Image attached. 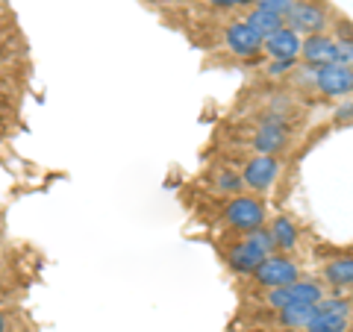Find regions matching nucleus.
Wrapping results in <instances>:
<instances>
[{
	"instance_id": "5",
	"label": "nucleus",
	"mask_w": 353,
	"mask_h": 332,
	"mask_svg": "<svg viewBox=\"0 0 353 332\" xmlns=\"http://www.w3.org/2000/svg\"><path fill=\"white\" fill-rule=\"evenodd\" d=\"M330 21V6L324 0H294L292 12L285 15V27H292L301 36H315V32H327Z\"/></svg>"
},
{
	"instance_id": "4",
	"label": "nucleus",
	"mask_w": 353,
	"mask_h": 332,
	"mask_svg": "<svg viewBox=\"0 0 353 332\" xmlns=\"http://www.w3.org/2000/svg\"><path fill=\"white\" fill-rule=\"evenodd\" d=\"M353 303L347 297H324L315 303L312 320L303 326V332H345L350 329Z\"/></svg>"
},
{
	"instance_id": "9",
	"label": "nucleus",
	"mask_w": 353,
	"mask_h": 332,
	"mask_svg": "<svg viewBox=\"0 0 353 332\" xmlns=\"http://www.w3.org/2000/svg\"><path fill=\"white\" fill-rule=\"evenodd\" d=\"M224 44H227V50L233 53V56H239V59H256V56H262L265 39L248 24L245 18H239V21H230L227 24Z\"/></svg>"
},
{
	"instance_id": "15",
	"label": "nucleus",
	"mask_w": 353,
	"mask_h": 332,
	"mask_svg": "<svg viewBox=\"0 0 353 332\" xmlns=\"http://www.w3.org/2000/svg\"><path fill=\"white\" fill-rule=\"evenodd\" d=\"M271 236H274V245H277V253H292L301 241V232H297V224L289 215H277L271 220Z\"/></svg>"
},
{
	"instance_id": "10",
	"label": "nucleus",
	"mask_w": 353,
	"mask_h": 332,
	"mask_svg": "<svg viewBox=\"0 0 353 332\" xmlns=\"http://www.w3.org/2000/svg\"><path fill=\"white\" fill-rule=\"evenodd\" d=\"M301 48H303V36L283 24L277 32H271V36L265 39L262 53L277 62H301Z\"/></svg>"
},
{
	"instance_id": "1",
	"label": "nucleus",
	"mask_w": 353,
	"mask_h": 332,
	"mask_svg": "<svg viewBox=\"0 0 353 332\" xmlns=\"http://www.w3.org/2000/svg\"><path fill=\"white\" fill-rule=\"evenodd\" d=\"M292 141V124L289 118L280 112H265L256 121V129H253L250 147L253 153H265V156H280V153L289 147Z\"/></svg>"
},
{
	"instance_id": "25",
	"label": "nucleus",
	"mask_w": 353,
	"mask_h": 332,
	"mask_svg": "<svg viewBox=\"0 0 353 332\" xmlns=\"http://www.w3.org/2000/svg\"><path fill=\"white\" fill-rule=\"evenodd\" d=\"M3 56H6V48H3V41H0V62H3Z\"/></svg>"
},
{
	"instance_id": "8",
	"label": "nucleus",
	"mask_w": 353,
	"mask_h": 332,
	"mask_svg": "<svg viewBox=\"0 0 353 332\" xmlns=\"http://www.w3.org/2000/svg\"><path fill=\"white\" fill-rule=\"evenodd\" d=\"M315 92L330 101H350L353 97V68H345L339 62L321 65L315 74Z\"/></svg>"
},
{
	"instance_id": "3",
	"label": "nucleus",
	"mask_w": 353,
	"mask_h": 332,
	"mask_svg": "<svg viewBox=\"0 0 353 332\" xmlns=\"http://www.w3.org/2000/svg\"><path fill=\"white\" fill-rule=\"evenodd\" d=\"M324 282L318 280H294L289 285H277V289H262V306L265 309H283V306H294V303H318L324 300Z\"/></svg>"
},
{
	"instance_id": "26",
	"label": "nucleus",
	"mask_w": 353,
	"mask_h": 332,
	"mask_svg": "<svg viewBox=\"0 0 353 332\" xmlns=\"http://www.w3.org/2000/svg\"><path fill=\"white\" fill-rule=\"evenodd\" d=\"M277 332H301V329H277Z\"/></svg>"
},
{
	"instance_id": "13",
	"label": "nucleus",
	"mask_w": 353,
	"mask_h": 332,
	"mask_svg": "<svg viewBox=\"0 0 353 332\" xmlns=\"http://www.w3.org/2000/svg\"><path fill=\"white\" fill-rule=\"evenodd\" d=\"M206 185L212 188L215 194H224V197H236V194H245V180L236 168H227V165H218V168L209 171L206 176Z\"/></svg>"
},
{
	"instance_id": "27",
	"label": "nucleus",
	"mask_w": 353,
	"mask_h": 332,
	"mask_svg": "<svg viewBox=\"0 0 353 332\" xmlns=\"http://www.w3.org/2000/svg\"><path fill=\"white\" fill-rule=\"evenodd\" d=\"M345 332H350V329H345Z\"/></svg>"
},
{
	"instance_id": "20",
	"label": "nucleus",
	"mask_w": 353,
	"mask_h": 332,
	"mask_svg": "<svg viewBox=\"0 0 353 332\" xmlns=\"http://www.w3.org/2000/svg\"><path fill=\"white\" fill-rule=\"evenodd\" d=\"M256 6H262V9H268V12H274V15L285 18V15L292 12L294 0H256Z\"/></svg>"
},
{
	"instance_id": "2",
	"label": "nucleus",
	"mask_w": 353,
	"mask_h": 332,
	"mask_svg": "<svg viewBox=\"0 0 353 332\" xmlns=\"http://www.w3.org/2000/svg\"><path fill=\"white\" fill-rule=\"evenodd\" d=\"M265 218H268V212H265V203L259 200V194H236L230 197V200L224 203V224L233 229V232H250V229H259L265 227Z\"/></svg>"
},
{
	"instance_id": "21",
	"label": "nucleus",
	"mask_w": 353,
	"mask_h": 332,
	"mask_svg": "<svg viewBox=\"0 0 353 332\" xmlns=\"http://www.w3.org/2000/svg\"><path fill=\"white\" fill-rule=\"evenodd\" d=\"M297 65H301V62H277V59H271L268 68H265V74H268L271 80H280V76H285L289 71H294Z\"/></svg>"
},
{
	"instance_id": "22",
	"label": "nucleus",
	"mask_w": 353,
	"mask_h": 332,
	"mask_svg": "<svg viewBox=\"0 0 353 332\" xmlns=\"http://www.w3.org/2000/svg\"><path fill=\"white\" fill-rule=\"evenodd\" d=\"M336 121H353V103L350 101H345L336 109Z\"/></svg>"
},
{
	"instance_id": "7",
	"label": "nucleus",
	"mask_w": 353,
	"mask_h": 332,
	"mask_svg": "<svg viewBox=\"0 0 353 332\" xmlns=\"http://www.w3.org/2000/svg\"><path fill=\"white\" fill-rule=\"evenodd\" d=\"M256 289H277V285H289L301 280V264H297L289 253H274V256L262 259L259 268L250 273Z\"/></svg>"
},
{
	"instance_id": "16",
	"label": "nucleus",
	"mask_w": 353,
	"mask_h": 332,
	"mask_svg": "<svg viewBox=\"0 0 353 332\" xmlns=\"http://www.w3.org/2000/svg\"><path fill=\"white\" fill-rule=\"evenodd\" d=\"M274 315H277V324L283 329H301L312 320L315 315V303H294V306H283V309H274Z\"/></svg>"
},
{
	"instance_id": "14",
	"label": "nucleus",
	"mask_w": 353,
	"mask_h": 332,
	"mask_svg": "<svg viewBox=\"0 0 353 332\" xmlns=\"http://www.w3.org/2000/svg\"><path fill=\"white\" fill-rule=\"evenodd\" d=\"M324 282L333 289H353V253L336 256L324 264Z\"/></svg>"
},
{
	"instance_id": "23",
	"label": "nucleus",
	"mask_w": 353,
	"mask_h": 332,
	"mask_svg": "<svg viewBox=\"0 0 353 332\" xmlns=\"http://www.w3.org/2000/svg\"><path fill=\"white\" fill-rule=\"evenodd\" d=\"M209 3H212V6H218V9H221V6L227 9V6H233V0H209Z\"/></svg>"
},
{
	"instance_id": "19",
	"label": "nucleus",
	"mask_w": 353,
	"mask_h": 332,
	"mask_svg": "<svg viewBox=\"0 0 353 332\" xmlns=\"http://www.w3.org/2000/svg\"><path fill=\"white\" fill-rule=\"evenodd\" d=\"M336 62L353 68V39H336Z\"/></svg>"
},
{
	"instance_id": "12",
	"label": "nucleus",
	"mask_w": 353,
	"mask_h": 332,
	"mask_svg": "<svg viewBox=\"0 0 353 332\" xmlns=\"http://www.w3.org/2000/svg\"><path fill=\"white\" fill-rule=\"evenodd\" d=\"M265 256H259L256 250H253L245 238H239V241H233L227 250H224V262H227V268L233 271V273H239V276H250L253 271L259 268V262H262Z\"/></svg>"
},
{
	"instance_id": "6",
	"label": "nucleus",
	"mask_w": 353,
	"mask_h": 332,
	"mask_svg": "<svg viewBox=\"0 0 353 332\" xmlns=\"http://www.w3.org/2000/svg\"><path fill=\"white\" fill-rule=\"evenodd\" d=\"M283 171L280 156H265V153H253L250 159L241 162V180H245V188L250 194H265L271 191L277 176Z\"/></svg>"
},
{
	"instance_id": "18",
	"label": "nucleus",
	"mask_w": 353,
	"mask_h": 332,
	"mask_svg": "<svg viewBox=\"0 0 353 332\" xmlns=\"http://www.w3.org/2000/svg\"><path fill=\"white\" fill-rule=\"evenodd\" d=\"M245 241L259 253V256H265V259L277 253V245H274V236H271V229H268V227H259V229L245 232Z\"/></svg>"
},
{
	"instance_id": "11",
	"label": "nucleus",
	"mask_w": 353,
	"mask_h": 332,
	"mask_svg": "<svg viewBox=\"0 0 353 332\" xmlns=\"http://www.w3.org/2000/svg\"><path fill=\"white\" fill-rule=\"evenodd\" d=\"M301 62H303V65H315V68L336 62V39L330 36V32H315V36H303Z\"/></svg>"
},
{
	"instance_id": "24",
	"label": "nucleus",
	"mask_w": 353,
	"mask_h": 332,
	"mask_svg": "<svg viewBox=\"0 0 353 332\" xmlns=\"http://www.w3.org/2000/svg\"><path fill=\"white\" fill-rule=\"evenodd\" d=\"M9 329V324H6V318H3V312H0V332H6Z\"/></svg>"
},
{
	"instance_id": "17",
	"label": "nucleus",
	"mask_w": 353,
	"mask_h": 332,
	"mask_svg": "<svg viewBox=\"0 0 353 332\" xmlns=\"http://www.w3.org/2000/svg\"><path fill=\"white\" fill-rule=\"evenodd\" d=\"M245 21H248V24H250L253 30L259 32L262 39H268L271 32H277V30H280V27L285 24V18L274 15V12H268V9H262V6H253L250 12L245 15Z\"/></svg>"
}]
</instances>
